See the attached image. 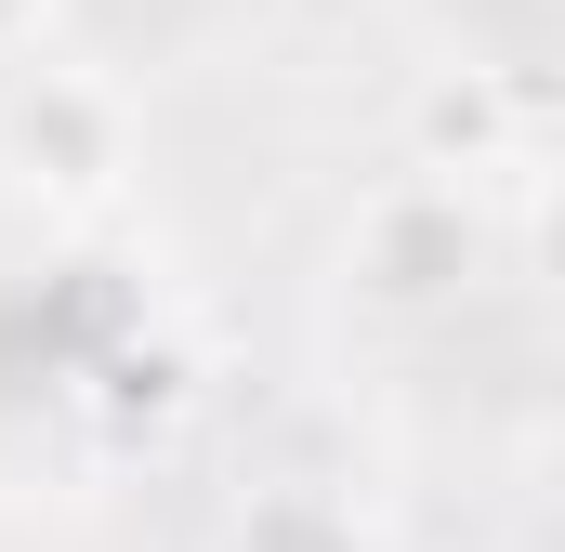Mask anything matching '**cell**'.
Segmentation results:
<instances>
[{
	"instance_id": "cell-1",
	"label": "cell",
	"mask_w": 565,
	"mask_h": 552,
	"mask_svg": "<svg viewBox=\"0 0 565 552\" xmlns=\"http://www.w3.org/2000/svg\"><path fill=\"white\" fill-rule=\"evenodd\" d=\"M342 276H355V302H382V316H434V302H460L473 276H487V198L460 184V171H395V184H369L355 198V224H342Z\"/></svg>"
},
{
	"instance_id": "cell-2",
	"label": "cell",
	"mask_w": 565,
	"mask_h": 552,
	"mask_svg": "<svg viewBox=\"0 0 565 552\" xmlns=\"http://www.w3.org/2000/svg\"><path fill=\"white\" fill-rule=\"evenodd\" d=\"M0 158H13L53 211H93V198H119V171H132V93L93 79V66H66V53H40V66L0 79Z\"/></svg>"
},
{
	"instance_id": "cell-3",
	"label": "cell",
	"mask_w": 565,
	"mask_h": 552,
	"mask_svg": "<svg viewBox=\"0 0 565 552\" xmlns=\"http://www.w3.org/2000/svg\"><path fill=\"white\" fill-rule=\"evenodd\" d=\"M224 552H382V527L342 487H250L224 513Z\"/></svg>"
},
{
	"instance_id": "cell-4",
	"label": "cell",
	"mask_w": 565,
	"mask_h": 552,
	"mask_svg": "<svg viewBox=\"0 0 565 552\" xmlns=\"http://www.w3.org/2000/svg\"><path fill=\"white\" fill-rule=\"evenodd\" d=\"M513 158V93L487 79V66H460V79H434L422 93V171H500Z\"/></svg>"
},
{
	"instance_id": "cell-5",
	"label": "cell",
	"mask_w": 565,
	"mask_h": 552,
	"mask_svg": "<svg viewBox=\"0 0 565 552\" xmlns=\"http://www.w3.org/2000/svg\"><path fill=\"white\" fill-rule=\"evenodd\" d=\"M526 264H540V289L565 302V171H540V184H526Z\"/></svg>"
},
{
	"instance_id": "cell-6",
	"label": "cell",
	"mask_w": 565,
	"mask_h": 552,
	"mask_svg": "<svg viewBox=\"0 0 565 552\" xmlns=\"http://www.w3.org/2000/svg\"><path fill=\"white\" fill-rule=\"evenodd\" d=\"M53 26H66V0H0V79H13V66H40V53H53Z\"/></svg>"
},
{
	"instance_id": "cell-7",
	"label": "cell",
	"mask_w": 565,
	"mask_h": 552,
	"mask_svg": "<svg viewBox=\"0 0 565 552\" xmlns=\"http://www.w3.org/2000/svg\"><path fill=\"white\" fill-rule=\"evenodd\" d=\"M540 500H553V513H565V434H553V447H540Z\"/></svg>"
},
{
	"instance_id": "cell-8",
	"label": "cell",
	"mask_w": 565,
	"mask_h": 552,
	"mask_svg": "<svg viewBox=\"0 0 565 552\" xmlns=\"http://www.w3.org/2000/svg\"><path fill=\"white\" fill-rule=\"evenodd\" d=\"M553 316H565V302H553Z\"/></svg>"
}]
</instances>
